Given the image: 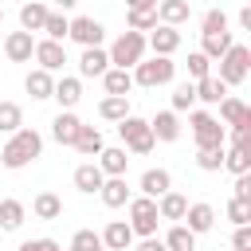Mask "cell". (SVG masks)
<instances>
[{
  "mask_svg": "<svg viewBox=\"0 0 251 251\" xmlns=\"http://www.w3.org/2000/svg\"><path fill=\"white\" fill-rule=\"evenodd\" d=\"M39 149H43V137L35 133V129H16L12 133V141L8 145H0V161L8 165V169H24L27 161H35L39 157Z\"/></svg>",
  "mask_w": 251,
  "mask_h": 251,
  "instance_id": "1",
  "label": "cell"
},
{
  "mask_svg": "<svg viewBox=\"0 0 251 251\" xmlns=\"http://www.w3.org/2000/svg\"><path fill=\"white\" fill-rule=\"evenodd\" d=\"M106 55H110V63H118V71H129V67H137L141 55H145V35H141V31H122Z\"/></svg>",
  "mask_w": 251,
  "mask_h": 251,
  "instance_id": "2",
  "label": "cell"
},
{
  "mask_svg": "<svg viewBox=\"0 0 251 251\" xmlns=\"http://www.w3.org/2000/svg\"><path fill=\"white\" fill-rule=\"evenodd\" d=\"M247 71H251V51H247L243 43H231L227 55L220 59V82H224V86H239V82L247 78Z\"/></svg>",
  "mask_w": 251,
  "mask_h": 251,
  "instance_id": "3",
  "label": "cell"
},
{
  "mask_svg": "<svg viewBox=\"0 0 251 251\" xmlns=\"http://www.w3.org/2000/svg\"><path fill=\"white\" fill-rule=\"evenodd\" d=\"M118 133H122V141L129 145V153H153V145H157V137L149 133V122H141V118H122L118 122Z\"/></svg>",
  "mask_w": 251,
  "mask_h": 251,
  "instance_id": "4",
  "label": "cell"
},
{
  "mask_svg": "<svg viewBox=\"0 0 251 251\" xmlns=\"http://www.w3.org/2000/svg\"><path fill=\"white\" fill-rule=\"evenodd\" d=\"M173 71H176V63H173V59L153 55V59H141V63H137L133 82H137V86H161V82H169V78H173Z\"/></svg>",
  "mask_w": 251,
  "mask_h": 251,
  "instance_id": "5",
  "label": "cell"
},
{
  "mask_svg": "<svg viewBox=\"0 0 251 251\" xmlns=\"http://www.w3.org/2000/svg\"><path fill=\"white\" fill-rule=\"evenodd\" d=\"M157 200H149V196H137V200H129V231L133 235H153L157 231Z\"/></svg>",
  "mask_w": 251,
  "mask_h": 251,
  "instance_id": "6",
  "label": "cell"
},
{
  "mask_svg": "<svg viewBox=\"0 0 251 251\" xmlns=\"http://www.w3.org/2000/svg\"><path fill=\"white\" fill-rule=\"evenodd\" d=\"M188 122H192V133H196V145H200V149H224V137H227V133H224V126H220L212 114L196 110Z\"/></svg>",
  "mask_w": 251,
  "mask_h": 251,
  "instance_id": "7",
  "label": "cell"
},
{
  "mask_svg": "<svg viewBox=\"0 0 251 251\" xmlns=\"http://www.w3.org/2000/svg\"><path fill=\"white\" fill-rule=\"evenodd\" d=\"M67 35H71L75 43H82V47H98L102 35H106V27H102L98 20H90V16H78V20H71Z\"/></svg>",
  "mask_w": 251,
  "mask_h": 251,
  "instance_id": "8",
  "label": "cell"
},
{
  "mask_svg": "<svg viewBox=\"0 0 251 251\" xmlns=\"http://www.w3.org/2000/svg\"><path fill=\"white\" fill-rule=\"evenodd\" d=\"M35 59H39V71H59L63 63H67V47L63 43H55V39H39L35 43Z\"/></svg>",
  "mask_w": 251,
  "mask_h": 251,
  "instance_id": "9",
  "label": "cell"
},
{
  "mask_svg": "<svg viewBox=\"0 0 251 251\" xmlns=\"http://www.w3.org/2000/svg\"><path fill=\"white\" fill-rule=\"evenodd\" d=\"M4 55H8L12 63H27V59L35 55V39H31V31H12V35L4 39Z\"/></svg>",
  "mask_w": 251,
  "mask_h": 251,
  "instance_id": "10",
  "label": "cell"
},
{
  "mask_svg": "<svg viewBox=\"0 0 251 251\" xmlns=\"http://www.w3.org/2000/svg\"><path fill=\"white\" fill-rule=\"evenodd\" d=\"M106 71H110V55H106L102 47H86L82 59H78V75H82V78H102Z\"/></svg>",
  "mask_w": 251,
  "mask_h": 251,
  "instance_id": "11",
  "label": "cell"
},
{
  "mask_svg": "<svg viewBox=\"0 0 251 251\" xmlns=\"http://www.w3.org/2000/svg\"><path fill=\"white\" fill-rule=\"evenodd\" d=\"M192 16V0H161L157 4V20L165 24V27H176V24H184Z\"/></svg>",
  "mask_w": 251,
  "mask_h": 251,
  "instance_id": "12",
  "label": "cell"
},
{
  "mask_svg": "<svg viewBox=\"0 0 251 251\" xmlns=\"http://www.w3.org/2000/svg\"><path fill=\"white\" fill-rule=\"evenodd\" d=\"M145 47H153V55H165V59H169V55L180 47V31L161 24V27H153V35L145 39Z\"/></svg>",
  "mask_w": 251,
  "mask_h": 251,
  "instance_id": "13",
  "label": "cell"
},
{
  "mask_svg": "<svg viewBox=\"0 0 251 251\" xmlns=\"http://www.w3.org/2000/svg\"><path fill=\"white\" fill-rule=\"evenodd\" d=\"M78 129H82V122H78L71 110H59V114H55V122H51V133H55V141H59V145H75Z\"/></svg>",
  "mask_w": 251,
  "mask_h": 251,
  "instance_id": "14",
  "label": "cell"
},
{
  "mask_svg": "<svg viewBox=\"0 0 251 251\" xmlns=\"http://www.w3.org/2000/svg\"><path fill=\"white\" fill-rule=\"evenodd\" d=\"M98 196H102V204H106V208H122V204H129L126 176H106V180H102V188H98Z\"/></svg>",
  "mask_w": 251,
  "mask_h": 251,
  "instance_id": "15",
  "label": "cell"
},
{
  "mask_svg": "<svg viewBox=\"0 0 251 251\" xmlns=\"http://www.w3.org/2000/svg\"><path fill=\"white\" fill-rule=\"evenodd\" d=\"M184 220H188V231H192V235L212 231V224H216V208H212V204H188V208H184Z\"/></svg>",
  "mask_w": 251,
  "mask_h": 251,
  "instance_id": "16",
  "label": "cell"
},
{
  "mask_svg": "<svg viewBox=\"0 0 251 251\" xmlns=\"http://www.w3.org/2000/svg\"><path fill=\"white\" fill-rule=\"evenodd\" d=\"M129 243H133L129 224H126V220H110V224H106V231H102V247H110V251H126Z\"/></svg>",
  "mask_w": 251,
  "mask_h": 251,
  "instance_id": "17",
  "label": "cell"
},
{
  "mask_svg": "<svg viewBox=\"0 0 251 251\" xmlns=\"http://www.w3.org/2000/svg\"><path fill=\"white\" fill-rule=\"evenodd\" d=\"M149 133H153L157 141H176V133H180V122H176V114H173V110H161V114L149 122Z\"/></svg>",
  "mask_w": 251,
  "mask_h": 251,
  "instance_id": "18",
  "label": "cell"
},
{
  "mask_svg": "<svg viewBox=\"0 0 251 251\" xmlns=\"http://www.w3.org/2000/svg\"><path fill=\"white\" fill-rule=\"evenodd\" d=\"M51 98H59L63 110H71V106H78V98H82V82H78V78H59L55 90H51Z\"/></svg>",
  "mask_w": 251,
  "mask_h": 251,
  "instance_id": "19",
  "label": "cell"
},
{
  "mask_svg": "<svg viewBox=\"0 0 251 251\" xmlns=\"http://www.w3.org/2000/svg\"><path fill=\"white\" fill-rule=\"evenodd\" d=\"M75 149H78L82 157H98V153L106 149V141H102V133H98L94 126H82L78 137H75Z\"/></svg>",
  "mask_w": 251,
  "mask_h": 251,
  "instance_id": "20",
  "label": "cell"
},
{
  "mask_svg": "<svg viewBox=\"0 0 251 251\" xmlns=\"http://www.w3.org/2000/svg\"><path fill=\"white\" fill-rule=\"evenodd\" d=\"M98 157H102V161H98V169H102V176H126V165H129V157H126V149H102Z\"/></svg>",
  "mask_w": 251,
  "mask_h": 251,
  "instance_id": "21",
  "label": "cell"
},
{
  "mask_svg": "<svg viewBox=\"0 0 251 251\" xmlns=\"http://www.w3.org/2000/svg\"><path fill=\"white\" fill-rule=\"evenodd\" d=\"M169 184H173V176H169V169H149L145 176H141V192L153 200V196H165L169 192Z\"/></svg>",
  "mask_w": 251,
  "mask_h": 251,
  "instance_id": "22",
  "label": "cell"
},
{
  "mask_svg": "<svg viewBox=\"0 0 251 251\" xmlns=\"http://www.w3.org/2000/svg\"><path fill=\"white\" fill-rule=\"evenodd\" d=\"M102 180H106V176H102L98 165H78V169H75V188H78V192H98Z\"/></svg>",
  "mask_w": 251,
  "mask_h": 251,
  "instance_id": "23",
  "label": "cell"
},
{
  "mask_svg": "<svg viewBox=\"0 0 251 251\" xmlns=\"http://www.w3.org/2000/svg\"><path fill=\"white\" fill-rule=\"evenodd\" d=\"M31 212H35L39 220H59V216H63V200H59L55 192H39V196L31 200Z\"/></svg>",
  "mask_w": 251,
  "mask_h": 251,
  "instance_id": "24",
  "label": "cell"
},
{
  "mask_svg": "<svg viewBox=\"0 0 251 251\" xmlns=\"http://www.w3.org/2000/svg\"><path fill=\"white\" fill-rule=\"evenodd\" d=\"M102 82H106V94H114V98H126V94H129V86H133V75L114 67V71H106V75H102Z\"/></svg>",
  "mask_w": 251,
  "mask_h": 251,
  "instance_id": "25",
  "label": "cell"
},
{
  "mask_svg": "<svg viewBox=\"0 0 251 251\" xmlns=\"http://www.w3.org/2000/svg\"><path fill=\"white\" fill-rule=\"evenodd\" d=\"M184 208H188V200L180 192H165L161 204H157V216L161 220H184Z\"/></svg>",
  "mask_w": 251,
  "mask_h": 251,
  "instance_id": "26",
  "label": "cell"
},
{
  "mask_svg": "<svg viewBox=\"0 0 251 251\" xmlns=\"http://www.w3.org/2000/svg\"><path fill=\"white\" fill-rule=\"evenodd\" d=\"M43 20H47V8H43L39 0H31V4L20 8V24H24V31H43Z\"/></svg>",
  "mask_w": 251,
  "mask_h": 251,
  "instance_id": "27",
  "label": "cell"
},
{
  "mask_svg": "<svg viewBox=\"0 0 251 251\" xmlns=\"http://www.w3.org/2000/svg\"><path fill=\"white\" fill-rule=\"evenodd\" d=\"M192 90H196V98H200V102H220V98H227V86H224L220 78H212V75H204Z\"/></svg>",
  "mask_w": 251,
  "mask_h": 251,
  "instance_id": "28",
  "label": "cell"
},
{
  "mask_svg": "<svg viewBox=\"0 0 251 251\" xmlns=\"http://www.w3.org/2000/svg\"><path fill=\"white\" fill-rule=\"evenodd\" d=\"M24 216H27V212H24L20 200H0V227H4V231H16V227L24 224Z\"/></svg>",
  "mask_w": 251,
  "mask_h": 251,
  "instance_id": "29",
  "label": "cell"
},
{
  "mask_svg": "<svg viewBox=\"0 0 251 251\" xmlns=\"http://www.w3.org/2000/svg\"><path fill=\"white\" fill-rule=\"evenodd\" d=\"M227 47H231V31L204 35V47H200V55H204V59H224V55H227Z\"/></svg>",
  "mask_w": 251,
  "mask_h": 251,
  "instance_id": "30",
  "label": "cell"
},
{
  "mask_svg": "<svg viewBox=\"0 0 251 251\" xmlns=\"http://www.w3.org/2000/svg\"><path fill=\"white\" fill-rule=\"evenodd\" d=\"M24 86H27V94H31V98H51V90H55V78H51L47 71H31Z\"/></svg>",
  "mask_w": 251,
  "mask_h": 251,
  "instance_id": "31",
  "label": "cell"
},
{
  "mask_svg": "<svg viewBox=\"0 0 251 251\" xmlns=\"http://www.w3.org/2000/svg\"><path fill=\"white\" fill-rule=\"evenodd\" d=\"M98 114H102L106 122H122V118H129V102H126V98H114V94H106V98L98 102Z\"/></svg>",
  "mask_w": 251,
  "mask_h": 251,
  "instance_id": "32",
  "label": "cell"
},
{
  "mask_svg": "<svg viewBox=\"0 0 251 251\" xmlns=\"http://www.w3.org/2000/svg\"><path fill=\"white\" fill-rule=\"evenodd\" d=\"M220 118H224L227 126H239V122L251 118V110H247L239 98H220Z\"/></svg>",
  "mask_w": 251,
  "mask_h": 251,
  "instance_id": "33",
  "label": "cell"
},
{
  "mask_svg": "<svg viewBox=\"0 0 251 251\" xmlns=\"http://www.w3.org/2000/svg\"><path fill=\"white\" fill-rule=\"evenodd\" d=\"M165 251H196V235L188 231V227H173L169 235H165Z\"/></svg>",
  "mask_w": 251,
  "mask_h": 251,
  "instance_id": "34",
  "label": "cell"
},
{
  "mask_svg": "<svg viewBox=\"0 0 251 251\" xmlns=\"http://www.w3.org/2000/svg\"><path fill=\"white\" fill-rule=\"evenodd\" d=\"M224 169H231L235 176H243V173L251 169V149H247V145H235L231 153H224Z\"/></svg>",
  "mask_w": 251,
  "mask_h": 251,
  "instance_id": "35",
  "label": "cell"
},
{
  "mask_svg": "<svg viewBox=\"0 0 251 251\" xmlns=\"http://www.w3.org/2000/svg\"><path fill=\"white\" fill-rule=\"evenodd\" d=\"M24 126V110L16 102H0V133H16Z\"/></svg>",
  "mask_w": 251,
  "mask_h": 251,
  "instance_id": "36",
  "label": "cell"
},
{
  "mask_svg": "<svg viewBox=\"0 0 251 251\" xmlns=\"http://www.w3.org/2000/svg\"><path fill=\"white\" fill-rule=\"evenodd\" d=\"M67 27H71V20H67V16H59V12H47V20H43V31H47V39L63 43V39H67Z\"/></svg>",
  "mask_w": 251,
  "mask_h": 251,
  "instance_id": "37",
  "label": "cell"
},
{
  "mask_svg": "<svg viewBox=\"0 0 251 251\" xmlns=\"http://www.w3.org/2000/svg\"><path fill=\"white\" fill-rule=\"evenodd\" d=\"M71 251H102V235H98V231H90V227H82V231H75Z\"/></svg>",
  "mask_w": 251,
  "mask_h": 251,
  "instance_id": "38",
  "label": "cell"
},
{
  "mask_svg": "<svg viewBox=\"0 0 251 251\" xmlns=\"http://www.w3.org/2000/svg\"><path fill=\"white\" fill-rule=\"evenodd\" d=\"M196 165H200L204 173L224 169V149H200V153H196Z\"/></svg>",
  "mask_w": 251,
  "mask_h": 251,
  "instance_id": "39",
  "label": "cell"
},
{
  "mask_svg": "<svg viewBox=\"0 0 251 251\" xmlns=\"http://www.w3.org/2000/svg\"><path fill=\"white\" fill-rule=\"evenodd\" d=\"M227 220L243 227V224L251 220V200H235V196H231V200H227Z\"/></svg>",
  "mask_w": 251,
  "mask_h": 251,
  "instance_id": "40",
  "label": "cell"
},
{
  "mask_svg": "<svg viewBox=\"0 0 251 251\" xmlns=\"http://www.w3.org/2000/svg\"><path fill=\"white\" fill-rule=\"evenodd\" d=\"M157 27V12H129V31H153Z\"/></svg>",
  "mask_w": 251,
  "mask_h": 251,
  "instance_id": "41",
  "label": "cell"
},
{
  "mask_svg": "<svg viewBox=\"0 0 251 251\" xmlns=\"http://www.w3.org/2000/svg\"><path fill=\"white\" fill-rule=\"evenodd\" d=\"M220 31H227V16H224L220 8H212V12L204 16V35H220Z\"/></svg>",
  "mask_w": 251,
  "mask_h": 251,
  "instance_id": "42",
  "label": "cell"
},
{
  "mask_svg": "<svg viewBox=\"0 0 251 251\" xmlns=\"http://www.w3.org/2000/svg\"><path fill=\"white\" fill-rule=\"evenodd\" d=\"M196 102V90H192V82H180L176 90H173V110H188Z\"/></svg>",
  "mask_w": 251,
  "mask_h": 251,
  "instance_id": "43",
  "label": "cell"
},
{
  "mask_svg": "<svg viewBox=\"0 0 251 251\" xmlns=\"http://www.w3.org/2000/svg\"><path fill=\"white\" fill-rule=\"evenodd\" d=\"M208 63H212V59H204L200 51H192V55H188V75H192V78H204V75H208Z\"/></svg>",
  "mask_w": 251,
  "mask_h": 251,
  "instance_id": "44",
  "label": "cell"
},
{
  "mask_svg": "<svg viewBox=\"0 0 251 251\" xmlns=\"http://www.w3.org/2000/svg\"><path fill=\"white\" fill-rule=\"evenodd\" d=\"M20 251H59V243L55 239H27V243H20Z\"/></svg>",
  "mask_w": 251,
  "mask_h": 251,
  "instance_id": "45",
  "label": "cell"
},
{
  "mask_svg": "<svg viewBox=\"0 0 251 251\" xmlns=\"http://www.w3.org/2000/svg\"><path fill=\"white\" fill-rule=\"evenodd\" d=\"M235 200H251V176H235Z\"/></svg>",
  "mask_w": 251,
  "mask_h": 251,
  "instance_id": "46",
  "label": "cell"
},
{
  "mask_svg": "<svg viewBox=\"0 0 251 251\" xmlns=\"http://www.w3.org/2000/svg\"><path fill=\"white\" fill-rule=\"evenodd\" d=\"M231 243H235V251H247V247H251V227H247V224L235 227V239H231Z\"/></svg>",
  "mask_w": 251,
  "mask_h": 251,
  "instance_id": "47",
  "label": "cell"
},
{
  "mask_svg": "<svg viewBox=\"0 0 251 251\" xmlns=\"http://www.w3.org/2000/svg\"><path fill=\"white\" fill-rule=\"evenodd\" d=\"M231 137H235V145H247V137H251V118H247V122H239Z\"/></svg>",
  "mask_w": 251,
  "mask_h": 251,
  "instance_id": "48",
  "label": "cell"
},
{
  "mask_svg": "<svg viewBox=\"0 0 251 251\" xmlns=\"http://www.w3.org/2000/svg\"><path fill=\"white\" fill-rule=\"evenodd\" d=\"M129 12H157V0H126Z\"/></svg>",
  "mask_w": 251,
  "mask_h": 251,
  "instance_id": "49",
  "label": "cell"
},
{
  "mask_svg": "<svg viewBox=\"0 0 251 251\" xmlns=\"http://www.w3.org/2000/svg\"><path fill=\"white\" fill-rule=\"evenodd\" d=\"M137 251H165V239L149 235V239H141V247H137Z\"/></svg>",
  "mask_w": 251,
  "mask_h": 251,
  "instance_id": "50",
  "label": "cell"
},
{
  "mask_svg": "<svg viewBox=\"0 0 251 251\" xmlns=\"http://www.w3.org/2000/svg\"><path fill=\"white\" fill-rule=\"evenodd\" d=\"M55 4H59V8H75L78 0H55Z\"/></svg>",
  "mask_w": 251,
  "mask_h": 251,
  "instance_id": "51",
  "label": "cell"
},
{
  "mask_svg": "<svg viewBox=\"0 0 251 251\" xmlns=\"http://www.w3.org/2000/svg\"><path fill=\"white\" fill-rule=\"evenodd\" d=\"M0 20H4V8H0Z\"/></svg>",
  "mask_w": 251,
  "mask_h": 251,
  "instance_id": "52",
  "label": "cell"
},
{
  "mask_svg": "<svg viewBox=\"0 0 251 251\" xmlns=\"http://www.w3.org/2000/svg\"><path fill=\"white\" fill-rule=\"evenodd\" d=\"M247 251H251V247H247Z\"/></svg>",
  "mask_w": 251,
  "mask_h": 251,
  "instance_id": "53",
  "label": "cell"
},
{
  "mask_svg": "<svg viewBox=\"0 0 251 251\" xmlns=\"http://www.w3.org/2000/svg\"><path fill=\"white\" fill-rule=\"evenodd\" d=\"M39 4H43V0H39Z\"/></svg>",
  "mask_w": 251,
  "mask_h": 251,
  "instance_id": "54",
  "label": "cell"
}]
</instances>
